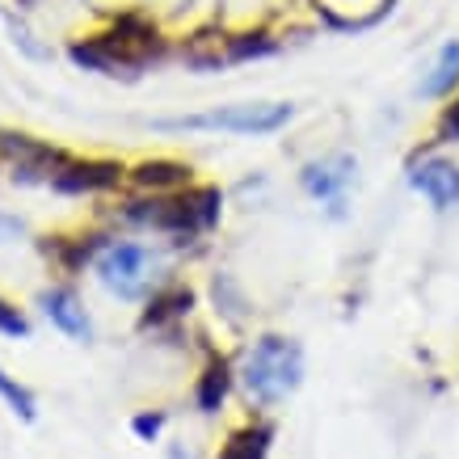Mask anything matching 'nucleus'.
<instances>
[{
  "instance_id": "14",
  "label": "nucleus",
  "mask_w": 459,
  "mask_h": 459,
  "mask_svg": "<svg viewBox=\"0 0 459 459\" xmlns=\"http://www.w3.org/2000/svg\"><path fill=\"white\" fill-rule=\"evenodd\" d=\"M0 333L4 337H30V320L22 316V307L0 299Z\"/></svg>"
},
{
  "instance_id": "1",
  "label": "nucleus",
  "mask_w": 459,
  "mask_h": 459,
  "mask_svg": "<svg viewBox=\"0 0 459 459\" xmlns=\"http://www.w3.org/2000/svg\"><path fill=\"white\" fill-rule=\"evenodd\" d=\"M220 207L223 195L215 186H186L178 195H148L140 203H126L123 220L135 228H152L169 240H195L220 223Z\"/></svg>"
},
{
  "instance_id": "13",
  "label": "nucleus",
  "mask_w": 459,
  "mask_h": 459,
  "mask_svg": "<svg viewBox=\"0 0 459 459\" xmlns=\"http://www.w3.org/2000/svg\"><path fill=\"white\" fill-rule=\"evenodd\" d=\"M0 401L9 404V409H13L22 421H34V418H39V401H34V392H30L26 384H17L13 376H4V371H0Z\"/></svg>"
},
{
  "instance_id": "4",
  "label": "nucleus",
  "mask_w": 459,
  "mask_h": 459,
  "mask_svg": "<svg viewBox=\"0 0 459 459\" xmlns=\"http://www.w3.org/2000/svg\"><path fill=\"white\" fill-rule=\"evenodd\" d=\"M93 274L110 295L140 304L160 287V249L140 240H106L93 257Z\"/></svg>"
},
{
  "instance_id": "5",
  "label": "nucleus",
  "mask_w": 459,
  "mask_h": 459,
  "mask_svg": "<svg viewBox=\"0 0 459 459\" xmlns=\"http://www.w3.org/2000/svg\"><path fill=\"white\" fill-rule=\"evenodd\" d=\"M287 101H237V106H215L207 114H186V118H160L156 131H228V135H274L291 123Z\"/></svg>"
},
{
  "instance_id": "2",
  "label": "nucleus",
  "mask_w": 459,
  "mask_h": 459,
  "mask_svg": "<svg viewBox=\"0 0 459 459\" xmlns=\"http://www.w3.org/2000/svg\"><path fill=\"white\" fill-rule=\"evenodd\" d=\"M237 379L253 404L279 409V404L304 384V350H299L295 337L265 333L245 350Z\"/></svg>"
},
{
  "instance_id": "3",
  "label": "nucleus",
  "mask_w": 459,
  "mask_h": 459,
  "mask_svg": "<svg viewBox=\"0 0 459 459\" xmlns=\"http://www.w3.org/2000/svg\"><path fill=\"white\" fill-rule=\"evenodd\" d=\"M165 56V39L152 22H143L140 13L118 17L106 34H93L72 47V59L84 64L93 72H106V76H118V72H140L143 64Z\"/></svg>"
},
{
  "instance_id": "15",
  "label": "nucleus",
  "mask_w": 459,
  "mask_h": 459,
  "mask_svg": "<svg viewBox=\"0 0 459 459\" xmlns=\"http://www.w3.org/2000/svg\"><path fill=\"white\" fill-rule=\"evenodd\" d=\"M434 140L438 143H459V98L451 106H443L438 123H434Z\"/></svg>"
},
{
  "instance_id": "11",
  "label": "nucleus",
  "mask_w": 459,
  "mask_h": 459,
  "mask_svg": "<svg viewBox=\"0 0 459 459\" xmlns=\"http://www.w3.org/2000/svg\"><path fill=\"white\" fill-rule=\"evenodd\" d=\"M455 84H459V39H451L434 56V64H430V72L421 76V84H418V93L421 98H451L455 93Z\"/></svg>"
},
{
  "instance_id": "16",
  "label": "nucleus",
  "mask_w": 459,
  "mask_h": 459,
  "mask_svg": "<svg viewBox=\"0 0 459 459\" xmlns=\"http://www.w3.org/2000/svg\"><path fill=\"white\" fill-rule=\"evenodd\" d=\"M131 430L140 434L143 443H152V438H160V430H165V413H140V418L131 421Z\"/></svg>"
},
{
  "instance_id": "8",
  "label": "nucleus",
  "mask_w": 459,
  "mask_h": 459,
  "mask_svg": "<svg viewBox=\"0 0 459 459\" xmlns=\"http://www.w3.org/2000/svg\"><path fill=\"white\" fill-rule=\"evenodd\" d=\"M126 178L135 190L143 195H178L186 186H195V169L186 160H169V156H156V160H140L135 169H126Z\"/></svg>"
},
{
  "instance_id": "12",
  "label": "nucleus",
  "mask_w": 459,
  "mask_h": 459,
  "mask_svg": "<svg viewBox=\"0 0 459 459\" xmlns=\"http://www.w3.org/2000/svg\"><path fill=\"white\" fill-rule=\"evenodd\" d=\"M270 438H274V430L265 421H245L240 430L223 438L220 459H265L270 455Z\"/></svg>"
},
{
  "instance_id": "9",
  "label": "nucleus",
  "mask_w": 459,
  "mask_h": 459,
  "mask_svg": "<svg viewBox=\"0 0 459 459\" xmlns=\"http://www.w3.org/2000/svg\"><path fill=\"white\" fill-rule=\"evenodd\" d=\"M39 304H42V316L51 320L59 333L76 337V342H89V337H93V320H89L81 295L72 291V287H51V291H42Z\"/></svg>"
},
{
  "instance_id": "7",
  "label": "nucleus",
  "mask_w": 459,
  "mask_h": 459,
  "mask_svg": "<svg viewBox=\"0 0 459 459\" xmlns=\"http://www.w3.org/2000/svg\"><path fill=\"white\" fill-rule=\"evenodd\" d=\"M409 186L438 211L459 207V165L446 156H421L418 165L409 169Z\"/></svg>"
},
{
  "instance_id": "10",
  "label": "nucleus",
  "mask_w": 459,
  "mask_h": 459,
  "mask_svg": "<svg viewBox=\"0 0 459 459\" xmlns=\"http://www.w3.org/2000/svg\"><path fill=\"white\" fill-rule=\"evenodd\" d=\"M232 362L220 359V354H211L207 367H203V376H198V388H195V401H198V413H220L223 401H228V392H232Z\"/></svg>"
},
{
  "instance_id": "6",
  "label": "nucleus",
  "mask_w": 459,
  "mask_h": 459,
  "mask_svg": "<svg viewBox=\"0 0 459 459\" xmlns=\"http://www.w3.org/2000/svg\"><path fill=\"white\" fill-rule=\"evenodd\" d=\"M354 173H359L354 156H346V152L320 156V160L304 165V173H299V186H304V190L316 198V203H329V207L337 211V207H342V198H346V190L354 186Z\"/></svg>"
}]
</instances>
